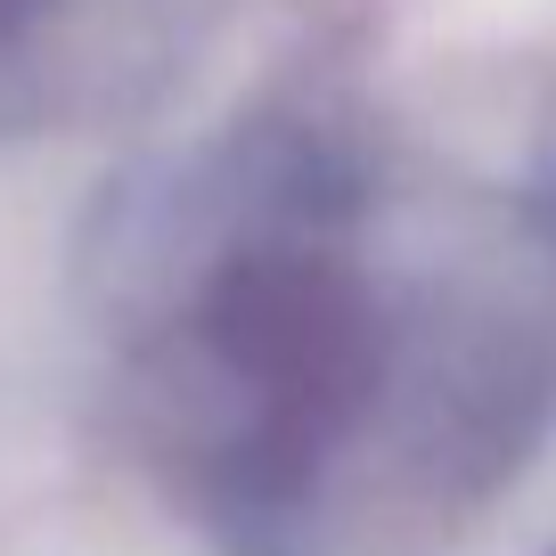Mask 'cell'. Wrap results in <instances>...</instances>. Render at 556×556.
Listing matches in <instances>:
<instances>
[{
    "mask_svg": "<svg viewBox=\"0 0 556 556\" xmlns=\"http://www.w3.org/2000/svg\"><path fill=\"white\" fill-rule=\"evenodd\" d=\"M319 205H270L180 303V467L229 523H287L393 384L384 295L319 238Z\"/></svg>",
    "mask_w": 556,
    "mask_h": 556,
    "instance_id": "1",
    "label": "cell"
},
{
    "mask_svg": "<svg viewBox=\"0 0 556 556\" xmlns=\"http://www.w3.org/2000/svg\"><path fill=\"white\" fill-rule=\"evenodd\" d=\"M58 9H66V0H0V58L17 50V41H34Z\"/></svg>",
    "mask_w": 556,
    "mask_h": 556,
    "instance_id": "2",
    "label": "cell"
},
{
    "mask_svg": "<svg viewBox=\"0 0 556 556\" xmlns=\"http://www.w3.org/2000/svg\"><path fill=\"white\" fill-rule=\"evenodd\" d=\"M540 229H548V238H556V189L540 197Z\"/></svg>",
    "mask_w": 556,
    "mask_h": 556,
    "instance_id": "3",
    "label": "cell"
}]
</instances>
